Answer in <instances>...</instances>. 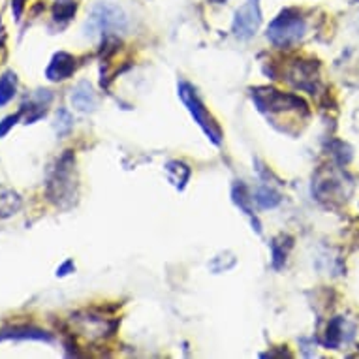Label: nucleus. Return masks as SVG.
Instances as JSON below:
<instances>
[{
	"instance_id": "9b49d317",
	"label": "nucleus",
	"mask_w": 359,
	"mask_h": 359,
	"mask_svg": "<svg viewBox=\"0 0 359 359\" xmlns=\"http://www.w3.org/2000/svg\"><path fill=\"white\" fill-rule=\"evenodd\" d=\"M21 207H23V200L19 192L0 184V218H12L21 211Z\"/></svg>"
},
{
	"instance_id": "4be33fe9",
	"label": "nucleus",
	"mask_w": 359,
	"mask_h": 359,
	"mask_svg": "<svg viewBox=\"0 0 359 359\" xmlns=\"http://www.w3.org/2000/svg\"><path fill=\"white\" fill-rule=\"evenodd\" d=\"M21 12H23V0H13V13H15V18H21Z\"/></svg>"
},
{
	"instance_id": "20e7f679",
	"label": "nucleus",
	"mask_w": 359,
	"mask_h": 359,
	"mask_svg": "<svg viewBox=\"0 0 359 359\" xmlns=\"http://www.w3.org/2000/svg\"><path fill=\"white\" fill-rule=\"evenodd\" d=\"M179 98L183 100L184 107L189 109V113L192 115V118L196 121V124L203 130V134H205L209 140H211L215 145H220L222 143V128H220V124L215 121L209 109L205 107V104L201 102V98L196 93V88L187 81L179 83Z\"/></svg>"
},
{
	"instance_id": "412c9836",
	"label": "nucleus",
	"mask_w": 359,
	"mask_h": 359,
	"mask_svg": "<svg viewBox=\"0 0 359 359\" xmlns=\"http://www.w3.org/2000/svg\"><path fill=\"white\" fill-rule=\"evenodd\" d=\"M74 269H76V265H74V262H72V259H68V262H65V264L60 265L59 269H57V277H66V275H68V271L74 273Z\"/></svg>"
},
{
	"instance_id": "f3484780",
	"label": "nucleus",
	"mask_w": 359,
	"mask_h": 359,
	"mask_svg": "<svg viewBox=\"0 0 359 359\" xmlns=\"http://www.w3.org/2000/svg\"><path fill=\"white\" fill-rule=\"evenodd\" d=\"M254 201H256L262 209H275V207L283 201V198H280V194H278L277 190H273L269 184H265V187H259V189L256 190Z\"/></svg>"
},
{
	"instance_id": "6ab92c4d",
	"label": "nucleus",
	"mask_w": 359,
	"mask_h": 359,
	"mask_svg": "<svg viewBox=\"0 0 359 359\" xmlns=\"http://www.w3.org/2000/svg\"><path fill=\"white\" fill-rule=\"evenodd\" d=\"M74 128V117H72V113L65 107H60L57 115H55V130H57V134L60 137L66 136V134H70V130Z\"/></svg>"
},
{
	"instance_id": "5701e85b",
	"label": "nucleus",
	"mask_w": 359,
	"mask_h": 359,
	"mask_svg": "<svg viewBox=\"0 0 359 359\" xmlns=\"http://www.w3.org/2000/svg\"><path fill=\"white\" fill-rule=\"evenodd\" d=\"M212 4H226V2H228V0H211Z\"/></svg>"
},
{
	"instance_id": "423d86ee",
	"label": "nucleus",
	"mask_w": 359,
	"mask_h": 359,
	"mask_svg": "<svg viewBox=\"0 0 359 359\" xmlns=\"http://www.w3.org/2000/svg\"><path fill=\"white\" fill-rule=\"evenodd\" d=\"M70 322L77 335L90 342L111 337L115 330H117V322L115 320L104 318V316L95 314V312H77V314L72 316Z\"/></svg>"
},
{
	"instance_id": "6e6552de",
	"label": "nucleus",
	"mask_w": 359,
	"mask_h": 359,
	"mask_svg": "<svg viewBox=\"0 0 359 359\" xmlns=\"http://www.w3.org/2000/svg\"><path fill=\"white\" fill-rule=\"evenodd\" d=\"M77 68V60L74 55L66 53V51H59L53 55V59L49 62L48 70H46V77L49 81H65L68 77L74 76V72Z\"/></svg>"
},
{
	"instance_id": "f8f14e48",
	"label": "nucleus",
	"mask_w": 359,
	"mask_h": 359,
	"mask_svg": "<svg viewBox=\"0 0 359 359\" xmlns=\"http://www.w3.org/2000/svg\"><path fill=\"white\" fill-rule=\"evenodd\" d=\"M231 196H233V201H236V205L241 209L247 217H250V220H252V226L256 224V231L258 233H262V226H259L258 218H256V215L252 212V201L254 198H250V194H248V189L245 187V184L239 181V183L233 184V190H231Z\"/></svg>"
},
{
	"instance_id": "39448f33",
	"label": "nucleus",
	"mask_w": 359,
	"mask_h": 359,
	"mask_svg": "<svg viewBox=\"0 0 359 359\" xmlns=\"http://www.w3.org/2000/svg\"><path fill=\"white\" fill-rule=\"evenodd\" d=\"M128 29V18L126 13L115 4L100 2L93 8V12L87 19V34H115L124 32Z\"/></svg>"
},
{
	"instance_id": "4468645a",
	"label": "nucleus",
	"mask_w": 359,
	"mask_h": 359,
	"mask_svg": "<svg viewBox=\"0 0 359 359\" xmlns=\"http://www.w3.org/2000/svg\"><path fill=\"white\" fill-rule=\"evenodd\" d=\"M294 245V239L288 236H278L271 243V264L275 269H283L286 264V256H288L290 248Z\"/></svg>"
},
{
	"instance_id": "f03ea898",
	"label": "nucleus",
	"mask_w": 359,
	"mask_h": 359,
	"mask_svg": "<svg viewBox=\"0 0 359 359\" xmlns=\"http://www.w3.org/2000/svg\"><path fill=\"white\" fill-rule=\"evenodd\" d=\"M252 100L259 111L267 117L280 115V113H303L309 115V106L303 98L292 93H283L271 87H258L252 90Z\"/></svg>"
},
{
	"instance_id": "a211bd4d",
	"label": "nucleus",
	"mask_w": 359,
	"mask_h": 359,
	"mask_svg": "<svg viewBox=\"0 0 359 359\" xmlns=\"http://www.w3.org/2000/svg\"><path fill=\"white\" fill-rule=\"evenodd\" d=\"M53 19L59 23H66L70 21L77 12V2L76 0H55L53 2Z\"/></svg>"
},
{
	"instance_id": "7ed1b4c3",
	"label": "nucleus",
	"mask_w": 359,
	"mask_h": 359,
	"mask_svg": "<svg viewBox=\"0 0 359 359\" xmlns=\"http://www.w3.org/2000/svg\"><path fill=\"white\" fill-rule=\"evenodd\" d=\"M306 32L305 19L297 10H284L267 27V40L275 48L290 49L297 46Z\"/></svg>"
},
{
	"instance_id": "2eb2a0df",
	"label": "nucleus",
	"mask_w": 359,
	"mask_h": 359,
	"mask_svg": "<svg viewBox=\"0 0 359 359\" xmlns=\"http://www.w3.org/2000/svg\"><path fill=\"white\" fill-rule=\"evenodd\" d=\"M344 333H346V322L342 318L331 320L327 331H325L324 344L331 350H337L344 342Z\"/></svg>"
},
{
	"instance_id": "1a4fd4ad",
	"label": "nucleus",
	"mask_w": 359,
	"mask_h": 359,
	"mask_svg": "<svg viewBox=\"0 0 359 359\" xmlns=\"http://www.w3.org/2000/svg\"><path fill=\"white\" fill-rule=\"evenodd\" d=\"M13 339V341H53V335L48 331L34 327V325H13V327H4L0 330V342Z\"/></svg>"
},
{
	"instance_id": "aec40b11",
	"label": "nucleus",
	"mask_w": 359,
	"mask_h": 359,
	"mask_svg": "<svg viewBox=\"0 0 359 359\" xmlns=\"http://www.w3.org/2000/svg\"><path fill=\"white\" fill-rule=\"evenodd\" d=\"M21 115H23V113L19 111V113H13V115H8L6 118H2V123H0V140L6 136L8 132H10V130L19 123Z\"/></svg>"
},
{
	"instance_id": "0eeeda50",
	"label": "nucleus",
	"mask_w": 359,
	"mask_h": 359,
	"mask_svg": "<svg viewBox=\"0 0 359 359\" xmlns=\"http://www.w3.org/2000/svg\"><path fill=\"white\" fill-rule=\"evenodd\" d=\"M259 25H262V8H259V0H247L239 10L236 12L233 18V36L239 40H248L258 32Z\"/></svg>"
},
{
	"instance_id": "9d476101",
	"label": "nucleus",
	"mask_w": 359,
	"mask_h": 359,
	"mask_svg": "<svg viewBox=\"0 0 359 359\" xmlns=\"http://www.w3.org/2000/svg\"><path fill=\"white\" fill-rule=\"evenodd\" d=\"M72 106L76 107L77 111L90 113L95 111L96 107V95L93 90V85L88 81H79L72 90Z\"/></svg>"
},
{
	"instance_id": "f257e3e1",
	"label": "nucleus",
	"mask_w": 359,
	"mask_h": 359,
	"mask_svg": "<svg viewBox=\"0 0 359 359\" xmlns=\"http://www.w3.org/2000/svg\"><path fill=\"white\" fill-rule=\"evenodd\" d=\"M46 194L51 203L62 207V209H68L76 201V156L72 154V151H65V154L57 158V162L49 168Z\"/></svg>"
},
{
	"instance_id": "dca6fc26",
	"label": "nucleus",
	"mask_w": 359,
	"mask_h": 359,
	"mask_svg": "<svg viewBox=\"0 0 359 359\" xmlns=\"http://www.w3.org/2000/svg\"><path fill=\"white\" fill-rule=\"evenodd\" d=\"M18 93V74L13 70H8L0 77V107H4L8 102L13 100Z\"/></svg>"
},
{
	"instance_id": "ddd939ff",
	"label": "nucleus",
	"mask_w": 359,
	"mask_h": 359,
	"mask_svg": "<svg viewBox=\"0 0 359 359\" xmlns=\"http://www.w3.org/2000/svg\"><path fill=\"white\" fill-rule=\"evenodd\" d=\"M165 173H168V179H170L173 187L177 190H183L189 183L190 175H192V171L184 162H179V160H171L165 164Z\"/></svg>"
}]
</instances>
